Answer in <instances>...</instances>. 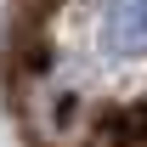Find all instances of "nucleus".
Here are the masks:
<instances>
[{
  "mask_svg": "<svg viewBox=\"0 0 147 147\" xmlns=\"http://www.w3.org/2000/svg\"><path fill=\"white\" fill-rule=\"evenodd\" d=\"M102 45L108 57H147V0H108Z\"/></svg>",
  "mask_w": 147,
  "mask_h": 147,
  "instance_id": "obj_1",
  "label": "nucleus"
},
{
  "mask_svg": "<svg viewBox=\"0 0 147 147\" xmlns=\"http://www.w3.org/2000/svg\"><path fill=\"white\" fill-rule=\"evenodd\" d=\"M125 136H147V102L136 113H125Z\"/></svg>",
  "mask_w": 147,
  "mask_h": 147,
  "instance_id": "obj_2",
  "label": "nucleus"
}]
</instances>
